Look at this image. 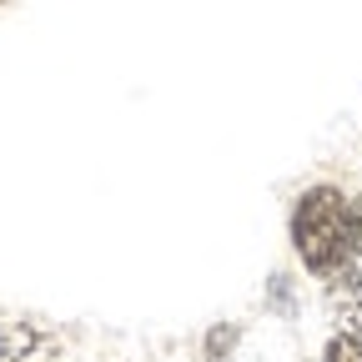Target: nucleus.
Wrapping results in <instances>:
<instances>
[{
	"mask_svg": "<svg viewBox=\"0 0 362 362\" xmlns=\"http://www.w3.org/2000/svg\"><path fill=\"white\" fill-rule=\"evenodd\" d=\"M292 247L312 277H337L352 267V202L337 187H312L292 206Z\"/></svg>",
	"mask_w": 362,
	"mask_h": 362,
	"instance_id": "1",
	"label": "nucleus"
},
{
	"mask_svg": "<svg viewBox=\"0 0 362 362\" xmlns=\"http://www.w3.org/2000/svg\"><path fill=\"white\" fill-rule=\"evenodd\" d=\"M327 307H332L337 337L362 357V272L357 267H342L337 277H327Z\"/></svg>",
	"mask_w": 362,
	"mask_h": 362,
	"instance_id": "2",
	"label": "nucleus"
},
{
	"mask_svg": "<svg viewBox=\"0 0 362 362\" xmlns=\"http://www.w3.org/2000/svg\"><path fill=\"white\" fill-rule=\"evenodd\" d=\"M61 337L40 322H11L0 327V362H61Z\"/></svg>",
	"mask_w": 362,
	"mask_h": 362,
	"instance_id": "3",
	"label": "nucleus"
},
{
	"mask_svg": "<svg viewBox=\"0 0 362 362\" xmlns=\"http://www.w3.org/2000/svg\"><path fill=\"white\" fill-rule=\"evenodd\" d=\"M352 267L362 272V197L352 202Z\"/></svg>",
	"mask_w": 362,
	"mask_h": 362,
	"instance_id": "4",
	"label": "nucleus"
},
{
	"mask_svg": "<svg viewBox=\"0 0 362 362\" xmlns=\"http://www.w3.org/2000/svg\"><path fill=\"white\" fill-rule=\"evenodd\" d=\"M322 362H362V357H357V352H352L342 337H332V342L322 347Z\"/></svg>",
	"mask_w": 362,
	"mask_h": 362,
	"instance_id": "5",
	"label": "nucleus"
}]
</instances>
